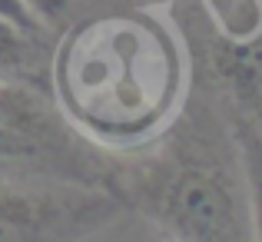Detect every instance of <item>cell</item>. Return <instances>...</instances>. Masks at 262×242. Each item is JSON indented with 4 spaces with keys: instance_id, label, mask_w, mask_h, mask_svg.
Wrapping results in <instances>:
<instances>
[{
    "instance_id": "cell-4",
    "label": "cell",
    "mask_w": 262,
    "mask_h": 242,
    "mask_svg": "<svg viewBox=\"0 0 262 242\" xmlns=\"http://www.w3.org/2000/svg\"><path fill=\"white\" fill-rule=\"evenodd\" d=\"M63 133L27 90L0 83V166L63 160Z\"/></svg>"
},
{
    "instance_id": "cell-9",
    "label": "cell",
    "mask_w": 262,
    "mask_h": 242,
    "mask_svg": "<svg viewBox=\"0 0 262 242\" xmlns=\"http://www.w3.org/2000/svg\"><path fill=\"white\" fill-rule=\"evenodd\" d=\"M143 4H160V0H143Z\"/></svg>"
},
{
    "instance_id": "cell-7",
    "label": "cell",
    "mask_w": 262,
    "mask_h": 242,
    "mask_svg": "<svg viewBox=\"0 0 262 242\" xmlns=\"http://www.w3.org/2000/svg\"><path fill=\"white\" fill-rule=\"evenodd\" d=\"M0 20H7V24H13V27H20L24 33H37L40 27V20L33 17V10L24 4V0H0Z\"/></svg>"
},
{
    "instance_id": "cell-3",
    "label": "cell",
    "mask_w": 262,
    "mask_h": 242,
    "mask_svg": "<svg viewBox=\"0 0 262 242\" xmlns=\"http://www.w3.org/2000/svg\"><path fill=\"white\" fill-rule=\"evenodd\" d=\"M110 199L86 192H0V242L67 239L106 223Z\"/></svg>"
},
{
    "instance_id": "cell-8",
    "label": "cell",
    "mask_w": 262,
    "mask_h": 242,
    "mask_svg": "<svg viewBox=\"0 0 262 242\" xmlns=\"http://www.w3.org/2000/svg\"><path fill=\"white\" fill-rule=\"evenodd\" d=\"M27 7L33 10V17L40 24H50V20H60L67 10H70V0H24Z\"/></svg>"
},
{
    "instance_id": "cell-5",
    "label": "cell",
    "mask_w": 262,
    "mask_h": 242,
    "mask_svg": "<svg viewBox=\"0 0 262 242\" xmlns=\"http://www.w3.org/2000/svg\"><path fill=\"white\" fill-rule=\"evenodd\" d=\"M243 169H246V206H249L252 236L262 239V136H249L243 143Z\"/></svg>"
},
{
    "instance_id": "cell-6",
    "label": "cell",
    "mask_w": 262,
    "mask_h": 242,
    "mask_svg": "<svg viewBox=\"0 0 262 242\" xmlns=\"http://www.w3.org/2000/svg\"><path fill=\"white\" fill-rule=\"evenodd\" d=\"M27 43H30V33L0 20V73H13L27 63Z\"/></svg>"
},
{
    "instance_id": "cell-2",
    "label": "cell",
    "mask_w": 262,
    "mask_h": 242,
    "mask_svg": "<svg viewBox=\"0 0 262 242\" xmlns=\"http://www.w3.org/2000/svg\"><path fill=\"white\" fill-rule=\"evenodd\" d=\"M136 196L143 209L179 239L232 242L252 236L246 186L239 189L223 166L199 156L143 172Z\"/></svg>"
},
{
    "instance_id": "cell-1",
    "label": "cell",
    "mask_w": 262,
    "mask_h": 242,
    "mask_svg": "<svg viewBox=\"0 0 262 242\" xmlns=\"http://www.w3.org/2000/svg\"><path fill=\"white\" fill-rule=\"evenodd\" d=\"M57 93L77 126L110 143L153 133L179 100V53L143 17L77 27L57 53Z\"/></svg>"
}]
</instances>
